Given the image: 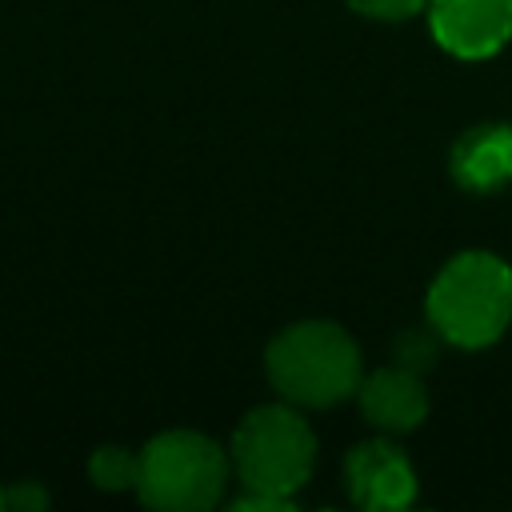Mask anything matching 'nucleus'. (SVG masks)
<instances>
[{
  "mask_svg": "<svg viewBox=\"0 0 512 512\" xmlns=\"http://www.w3.org/2000/svg\"><path fill=\"white\" fill-rule=\"evenodd\" d=\"M264 376L276 400H288L304 412H324L356 396L364 380V352L344 324L308 316L268 340Z\"/></svg>",
  "mask_w": 512,
  "mask_h": 512,
  "instance_id": "nucleus-1",
  "label": "nucleus"
},
{
  "mask_svg": "<svg viewBox=\"0 0 512 512\" xmlns=\"http://www.w3.org/2000/svg\"><path fill=\"white\" fill-rule=\"evenodd\" d=\"M424 320L448 348H492L512 328V264L488 248L448 256L424 292Z\"/></svg>",
  "mask_w": 512,
  "mask_h": 512,
  "instance_id": "nucleus-2",
  "label": "nucleus"
},
{
  "mask_svg": "<svg viewBox=\"0 0 512 512\" xmlns=\"http://www.w3.org/2000/svg\"><path fill=\"white\" fill-rule=\"evenodd\" d=\"M316 432L304 408L276 400L248 408L228 440V464L248 492L292 500L316 472Z\"/></svg>",
  "mask_w": 512,
  "mask_h": 512,
  "instance_id": "nucleus-3",
  "label": "nucleus"
},
{
  "mask_svg": "<svg viewBox=\"0 0 512 512\" xmlns=\"http://www.w3.org/2000/svg\"><path fill=\"white\" fill-rule=\"evenodd\" d=\"M228 448L192 428H168L140 448L136 496L160 512H204L224 500Z\"/></svg>",
  "mask_w": 512,
  "mask_h": 512,
  "instance_id": "nucleus-4",
  "label": "nucleus"
},
{
  "mask_svg": "<svg viewBox=\"0 0 512 512\" xmlns=\"http://www.w3.org/2000/svg\"><path fill=\"white\" fill-rule=\"evenodd\" d=\"M344 492L364 512H400L416 504V464L396 444V436L376 432L372 440H360L344 452Z\"/></svg>",
  "mask_w": 512,
  "mask_h": 512,
  "instance_id": "nucleus-5",
  "label": "nucleus"
},
{
  "mask_svg": "<svg viewBox=\"0 0 512 512\" xmlns=\"http://www.w3.org/2000/svg\"><path fill=\"white\" fill-rule=\"evenodd\" d=\"M432 40L456 60H488L512 40V0H428Z\"/></svg>",
  "mask_w": 512,
  "mask_h": 512,
  "instance_id": "nucleus-6",
  "label": "nucleus"
},
{
  "mask_svg": "<svg viewBox=\"0 0 512 512\" xmlns=\"http://www.w3.org/2000/svg\"><path fill=\"white\" fill-rule=\"evenodd\" d=\"M356 408H360V416L372 432L408 436L428 420L432 400H428V388H424L420 372L388 364V368L364 372V380L356 388Z\"/></svg>",
  "mask_w": 512,
  "mask_h": 512,
  "instance_id": "nucleus-7",
  "label": "nucleus"
},
{
  "mask_svg": "<svg viewBox=\"0 0 512 512\" xmlns=\"http://www.w3.org/2000/svg\"><path fill=\"white\" fill-rule=\"evenodd\" d=\"M448 176L456 188L492 196L512 184V124L484 120L468 124L448 148Z\"/></svg>",
  "mask_w": 512,
  "mask_h": 512,
  "instance_id": "nucleus-8",
  "label": "nucleus"
},
{
  "mask_svg": "<svg viewBox=\"0 0 512 512\" xmlns=\"http://www.w3.org/2000/svg\"><path fill=\"white\" fill-rule=\"evenodd\" d=\"M136 476H140V452L104 444L88 456V480L100 492H136Z\"/></svg>",
  "mask_w": 512,
  "mask_h": 512,
  "instance_id": "nucleus-9",
  "label": "nucleus"
},
{
  "mask_svg": "<svg viewBox=\"0 0 512 512\" xmlns=\"http://www.w3.org/2000/svg\"><path fill=\"white\" fill-rule=\"evenodd\" d=\"M440 336H436V328L424 320L420 328L412 324V328H404L396 340H392V364H400V368H408V372H428L432 364H436V356H440Z\"/></svg>",
  "mask_w": 512,
  "mask_h": 512,
  "instance_id": "nucleus-10",
  "label": "nucleus"
},
{
  "mask_svg": "<svg viewBox=\"0 0 512 512\" xmlns=\"http://www.w3.org/2000/svg\"><path fill=\"white\" fill-rule=\"evenodd\" d=\"M352 12L368 16V20H384V24H400L424 12L428 0H344Z\"/></svg>",
  "mask_w": 512,
  "mask_h": 512,
  "instance_id": "nucleus-11",
  "label": "nucleus"
},
{
  "mask_svg": "<svg viewBox=\"0 0 512 512\" xmlns=\"http://www.w3.org/2000/svg\"><path fill=\"white\" fill-rule=\"evenodd\" d=\"M44 504H48V492L40 484H32V480H24L12 492H4V508H44Z\"/></svg>",
  "mask_w": 512,
  "mask_h": 512,
  "instance_id": "nucleus-12",
  "label": "nucleus"
},
{
  "mask_svg": "<svg viewBox=\"0 0 512 512\" xmlns=\"http://www.w3.org/2000/svg\"><path fill=\"white\" fill-rule=\"evenodd\" d=\"M0 508H4V488H0Z\"/></svg>",
  "mask_w": 512,
  "mask_h": 512,
  "instance_id": "nucleus-13",
  "label": "nucleus"
}]
</instances>
